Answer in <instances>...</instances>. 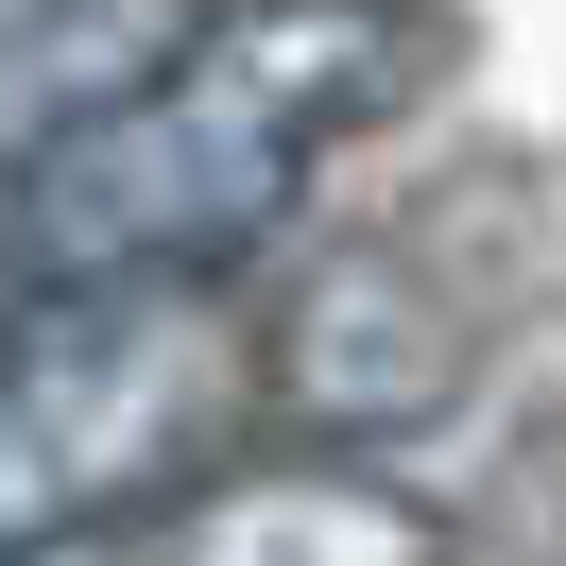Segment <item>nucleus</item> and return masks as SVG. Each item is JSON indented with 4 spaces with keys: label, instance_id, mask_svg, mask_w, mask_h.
I'll return each instance as SVG.
<instances>
[{
    "label": "nucleus",
    "instance_id": "nucleus-1",
    "mask_svg": "<svg viewBox=\"0 0 566 566\" xmlns=\"http://www.w3.org/2000/svg\"><path fill=\"white\" fill-rule=\"evenodd\" d=\"M412 70H429V0H223L120 120H86L70 155L0 189V310L223 292L360 120L412 104Z\"/></svg>",
    "mask_w": 566,
    "mask_h": 566
},
{
    "label": "nucleus",
    "instance_id": "nucleus-2",
    "mask_svg": "<svg viewBox=\"0 0 566 566\" xmlns=\"http://www.w3.org/2000/svg\"><path fill=\"white\" fill-rule=\"evenodd\" d=\"M241 412H258V310L241 292L0 310V566L172 515L189 481H223Z\"/></svg>",
    "mask_w": 566,
    "mask_h": 566
},
{
    "label": "nucleus",
    "instance_id": "nucleus-3",
    "mask_svg": "<svg viewBox=\"0 0 566 566\" xmlns=\"http://www.w3.org/2000/svg\"><path fill=\"white\" fill-rule=\"evenodd\" d=\"M463 395V310L412 275L395 241H344L258 310V412L292 429L310 463H344L360 429H412Z\"/></svg>",
    "mask_w": 566,
    "mask_h": 566
},
{
    "label": "nucleus",
    "instance_id": "nucleus-4",
    "mask_svg": "<svg viewBox=\"0 0 566 566\" xmlns=\"http://www.w3.org/2000/svg\"><path fill=\"white\" fill-rule=\"evenodd\" d=\"M120 566H463V532L429 515L412 481H378V463H223V481H189L172 515L120 532Z\"/></svg>",
    "mask_w": 566,
    "mask_h": 566
},
{
    "label": "nucleus",
    "instance_id": "nucleus-5",
    "mask_svg": "<svg viewBox=\"0 0 566 566\" xmlns=\"http://www.w3.org/2000/svg\"><path fill=\"white\" fill-rule=\"evenodd\" d=\"M223 0H0V189L70 155L86 120H120Z\"/></svg>",
    "mask_w": 566,
    "mask_h": 566
},
{
    "label": "nucleus",
    "instance_id": "nucleus-6",
    "mask_svg": "<svg viewBox=\"0 0 566 566\" xmlns=\"http://www.w3.org/2000/svg\"><path fill=\"white\" fill-rule=\"evenodd\" d=\"M35 566H120V532H104V549H35Z\"/></svg>",
    "mask_w": 566,
    "mask_h": 566
}]
</instances>
